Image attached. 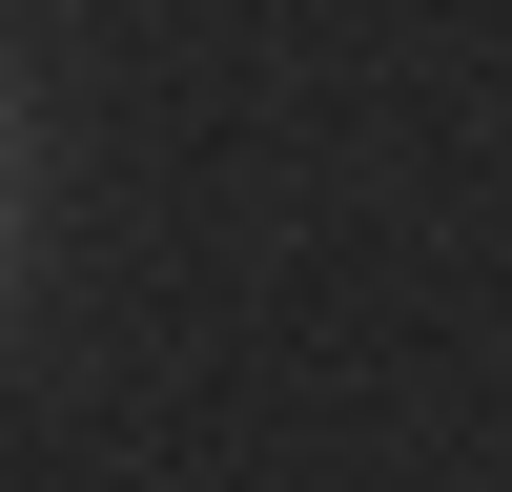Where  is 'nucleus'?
Here are the masks:
<instances>
[{"label": "nucleus", "mask_w": 512, "mask_h": 492, "mask_svg": "<svg viewBox=\"0 0 512 492\" xmlns=\"http://www.w3.org/2000/svg\"><path fill=\"white\" fill-rule=\"evenodd\" d=\"M0 226H21V103H0ZM0 267H21V246H0Z\"/></svg>", "instance_id": "nucleus-1"}]
</instances>
